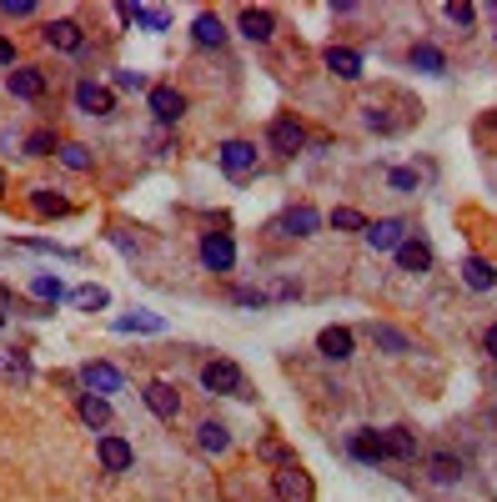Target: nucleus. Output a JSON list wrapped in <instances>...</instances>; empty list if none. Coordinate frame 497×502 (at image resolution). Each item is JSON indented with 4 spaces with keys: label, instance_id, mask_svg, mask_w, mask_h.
Segmentation results:
<instances>
[{
    "label": "nucleus",
    "instance_id": "16",
    "mask_svg": "<svg viewBox=\"0 0 497 502\" xmlns=\"http://www.w3.org/2000/svg\"><path fill=\"white\" fill-rule=\"evenodd\" d=\"M427 478H433L437 488H457V482H463V458H453V452H427Z\"/></svg>",
    "mask_w": 497,
    "mask_h": 502
},
{
    "label": "nucleus",
    "instance_id": "34",
    "mask_svg": "<svg viewBox=\"0 0 497 502\" xmlns=\"http://www.w3.org/2000/svg\"><path fill=\"white\" fill-rule=\"evenodd\" d=\"M55 151H61L55 131H31V136H25V156H55Z\"/></svg>",
    "mask_w": 497,
    "mask_h": 502
},
{
    "label": "nucleus",
    "instance_id": "19",
    "mask_svg": "<svg viewBox=\"0 0 497 502\" xmlns=\"http://www.w3.org/2000/svg\"><path fill=\"white\" fill-rule=\"evenodd\" d=\"M45 45H51V51H81V45H86V31H81L76 21H51L45 25Z\"/></svg>",
    "mask_w": 497,
    "mask_h": 502
},
{
    "label": "nucleus",
    "instance_id": "49",
    "mask_svg": "<svg viewBox=\"0 0 497 502\" xmlns=\"http://www.w3.org/2000/svg\"><path fill=\"white\" fill-rule=\"evenodd\" d=\"M0 327H5V317H0Z\"/></svg>",
    "mask_w": 497,
    "mask_h": 502
},
{
    "label": "nucleus",
    "instance_id": "5",
    "mask_svg": "<svg viewBox=\"0 0 497 502\" xmlns=\"http://www.w3.org/2000/svg\"><path fill=\"white\" fill-rule=\"evenodd\" d=\"M201 266L206 272H231L237 266V246H231L227 231H206L201 237Z\"/></svg>",
    "mask_w": 497,
    "mask_h": 502
},
{
    "label": "nucleus",
    "instance_id": "44",
    "mask_svg": "<svg viewBox=\"0 0 497 502\" xmlns=\"http://www.w3.org/2000/svg\"><path fill=\"white\" fill-rule=\"evenodd\" d=\"M482 347L492 352V362H497V327H487V337H482Z\"/></svg>",
    "mask_w": 497,
    "mask_h": 502
},
{
    "label": "nucleus",
    "instance_id": "38",
    "mask_svg": "<svg viewBox=\"0 0 497 502\" xmlns=\"http://www.w3.org/2000/svg\"><path fill=\"white\" fill-rule=\"evenodd\" d=\"M387 186H392V191H417V171L397 166V171H387Z\"/></svg>",
    "mask_w": 497,
    "mask_h": 502
},
{
    "label": "nucleus",
    "instance_id": "42",
    "mask_svg": "<svg viewBox=\"0 0 497 502\" xmlns=\"http://www.w3.org/2000/svg\"><path fill=\"white\" fill-rule=\"evenodd\" d=\"M0 11H5V15H31L35 0H0Z\"/></svg>",
    "mask_w": 497,
    "mask_h": 502
},
{
    "label": "nucleus",
    "instance_id": "10",
    "mask_svg": "<svg viewBox=\"0 0 497 502\" xmlns=\"http://www.w3.org/2000/svg\"><path fill=\"white\" fill-rule=\"evenodd\" d=\"M302 146H307V126L297 116H277V121H271V151L297 156Z\"/></svg>",
    "mask_w": 497,
    "mask_h": 502
},
{
    "label": "nucleus",
    "instance_id": "14",
    "mask_svg": "<svg viewBox=\"0 0 497 502\" xmlns=\"http://www.w3.org/2000/svg\"><path fill=\"white\" fill-rule=\"evenodd\" d=\"M346 448H352V458H357V462H367V468L387 462V437H382V432H372V427H362V432L352 437Z\"/></svg>",
    "mask_w": 497,
    "mask_h": 502
},
{
    "label": "nucleus",
    "instance_id": "11",
    "mask_svg": "<svg viewBox=\"0 0 497 502\" xmlns=\"http://www.w3.org/2000/svg\"><path fill=\"white\" fill-rule=\"evenodd\" d=\"M96 458H101V468L106 472H131V462H136V452H131V442L126 437H116V432H106L96 442Z\"/></svg>",
    "mask_w": 497,
    "mask_h": 502
},
{
    "label": "nucleus",
    "instance_id": "31",
    "mask_svg": "<svg viewBox=\"0 0 497 502\" xmlns=\"http://www.w3.org/2000/svg\"><path fill=\"white\" fill-rule=\"evenodd\" d=\"M31 296H35V302H45V306H55V302H61V296H65V286H61V276H31Z\"/></svg>",
    "mask_w": 497,
    "mask_h": 502
},
{
    "label": "nucleus",
    "instance_id": "6",
    "mask_svg": "<svg viewBox=\"0 0 497 502\" xmlns=\"http://www.w3.org/2000/svg\"><path fill=\"white\" fill-rule=\"evenodd\" d=\"M141 397H146V407H151V412L161 417V422H176V417H181V392H176V387L166 382V377H151Z\"/></svg>",
    "mask_w": 497,
    "mask_h": 502
},
{
    "label": "nucleus",
    "instance_id": "48",
    "mask_svg": "<svg viewBox=\"0 0 497 502\" xmlns=\"http://www.w3.org/2000/svg\"><path fill=\"white\" fill-rule=\"evenodd\" d=\"M492 422H497V407H492Z\"/></svg>",
    "mask_w": 497,
    "mask_h": 502
},
{
    "label": "nucleus",
    "instance_id": "20",
    "mask_svg": "<svg viewBox=\"0 0 497 502\" xmlns=\"http://www.w3.org/2000/svg\"><path fill=\"white\" fill-rule=\"evenodd\" d=\"M372 342H377L387 357H407V352H412V337H407V332H397L392 322H372Z\"/></svg>",
    "mask_w": 497,
    "mask_h": 502
},
{
    "label": "nucleus",
    "instance_id": "30",
    "mask_svg": "<svg viewBox=\"0 0 497 502\" xmlns=\"http://www.w3.org/2000/svg\"><path fill=\"white\" fill-rule=\"evenodd\" d=\"M31 207L41 211V217H65V211H71V201L55 197L51 186H35V191H31Z\"/></svg>",
    "mask_w": 497,
    "mask_h": 502
},
{
    "label": "nucleus",
    "instance_id": "50",
    "mask_svg": "<svg viewBox=\"0 0 497 502\" xmlns=\"http://www.w3.org/2000/svg\"><path fill=\"white\" fill-rule=\"evenodd\" d=\"M492 41H497V31H492Z\"/></svg>",
    "mask_w": 497,
    "mask_h": 502
},
{
    "label": "nucleus",
    "instance_id": "37",
    "mask_svg": "<svg viewBox=\"0 0 497 502\" xmlns=\"http://www.w3.org/2000/svg\"><path fill=\"white\" fill-rule=\"evenodd\" d=\"M0 372L15 377V382H31V357H25V352H11V357L0 362Z\"/></svg>",
    "mask_w": 497,
    "mask_h": 502
},
{
    "label": "nucleus",
    "instance_id": "26",
    "mask_svg": "<svg viewBox=\"0 0 497 502\" xmlns=\"http://www.w3.org/2000/svg\"><path fill=\"white\" fill-rule=\"evenodd\" d=\"M191 35H196V45H221V41H227V25H221V15L201 11V15H196V25H191Z\"/></svg>",
    "mask_w": 497,
    "mask_h": 502
},
{
    "label": "nucleus",
    "instance_id": "32",
    "mask_svg": "<svg viewBox=\"0 0 497 502\" xmlns=\"http://www.w3.org/2000/svg\"><path fill=\"white\" fill-rule=\"evenodd\" d=\"M443 15L457 25V31H473V21H477V5H467V0H447V5H443Z\"/></svg>",
    "mask_w": 497,
    "mask_h": 502
},
{
    "label": "nucleus",
    "instance_id": "43",
    "mask_svg": "<svg viewBox=\"0 0 497 502\" xmlns=\"http://www.w3.org/2000/svg\"><path fill=\"white\" fill-rule=\"evenodd\" d=\"M0 66H15V45L5 35H0Z\"/></svg>",
    "mask_w": 497,
    "mask_h": 502
},
{
    "label": "nucleus",
    "instance_id": "24",
    "mask_svg": "<svg viewBox=\"0 0 497 502\" xmlns=\"http://www.w3.org/2000/svg\"><path fill=\"white\" fill-rule=\"evenodd\" d=\"M317 347H322L326 362H346V357H352V332H346V327H326L322 337H317Z\"/></svg>",
    "mask_w": 497,
    "mask_h": 502
},
{
    "label": "nucleus",
    "instance_id": "3",
    "mask_svg": "<svg viewBox=\"0 0 497 502\" xmlns=\"http://www.w3.org/2000/svg\"><path fill=\"white\" fill-rule=\"evenodd\" d=\"M412 237V227L402 217H382V221H367V231H362V241H367L372 251H397L402 241Z\"/></svg>",
    "mask_w": 497,
    "mask_h": 502
},
{
    "label": "nucleus",
    "instance_id": "33",
    "mask_svg": "<svg viewBox=\"0 0 497 502\" xmlns=\"http://www.w3.org/2000/svg\"><path fill=\"white\" fill-rule=\"evenodd\" d=\"M71 302H76L81 312H101V306H111V292H106V286H81Z\"/></svg>",
    "mask_w": 497,
    "mask_h": 502
},
{
    "label": "nucleus",
    "instance_id": "41",
    "mask_svg": "<svg viewBox=\"0 0 497 502\" xmlns=\"http://www.w3.org/2000/svg\"><path fill=\"white\" fill-rule=\"evenodd\" d=\"M146 141H151V151H156V156H166V151H171V136H166V126H156V131L146 136Z\"/></svg>",
    "mask_w": 497,
    "mask_h": 502
},
{
    "label": "nucleus",
    "instance_id": "23",
    "mask_svg": "<svg viewBox=\"0 0 497 502\" xmlns=\"http://www.w3.org/2000/svg\"><path fill=\"white\" fill-rule=\"evenodd\" d=\"M5 86H11V96H21V101H35V96H41V91H45V76H41V71H35V66H15Z\"/></svg>",
    "mask_w": 497,
    "mask_h": 502
},
{
    "label": "nucleus",
    "instance_id": "40",
    "mask_svg": "<svg viewBox=\"0 0 497 502\" xmlns=\"http://www.w3.org/2000/svg\"><path fill=\"white\" fill-rule=\"evenodd\" d=\"M116 86L121 91H146V76H141V71H116Z\"/></svg>",
    "mask_w": 497,
    "mask_h": 502
},
{
    "label": "nucleus",
    "instance_id": "1",
    "mask_svg": "<svg viewBox=\"0 0 497 502\" xmlns=\"http://www.w3.org/2000/svg\"><path fill=\"white\" fill-rule=\"evenodd\" d=\"M201 387H206V392H221V397H251L247 372H241L231 357H211V362H206V367H201Z\"/></svg>",
    "mask_w": 497,
    "mask_h": 502
},
{
    "label": "nucleus",
    "instance_id": "21",
    "mask_svg": "<svg viewBox=\"0 0 497 502\" xmlns=\"http://www.w3.org/2000/svg\"><path fill=\"white\" fill-rule=\"evenodd\" d=\"M326 71L342 76V81H357L362 76V55L352 51V45H332V51H326Z\"/></svg>",
    "mask_w": 497,
    "mask_h": 502
},
{
    "label": "nucleus",
    "instance_id": "13",
    "mask_svg": "<svg viewBox=\"0 0 497 502\" xmlns=\"http://www.w3.org/2000/svg\"><path fill=\"white\" fill-rule=\"evenodd\" d=\"M76 106L86 111V116H111V111H116V96H111V86H101V81H76Z\"/></svg>",
    "mask_w": 497,
    "mask_h": 502
},
{
    "label": "nucleus",
    "instance_id": "28",
    "mask_svg": "<svg viewBox=\"0 0 497 502\" xmlns=\"http://www.w3.org/2000/svg\"><path fill=\"white\" fill-rule=\"evenodd\" d=\"M55 161L71 166V171H91V166H96V151H91V146H81V141H61Z\"/></svg>",
    "mask_w": 497,
    "mask_h": 502
},
{
    "label": "nucleus",
    "instance_id": "25",
    "mask_svg": "<svg viewBox=\"0 0 497 502\" xmlns=\"http://www.w3.org/2000/svg\"><path fill=\"white\" fill-rule=\"evenodd\" d=\"M463 282L473 286V292H492V286H497V272L482 262V256H467V262H463Z\"/></svg>",
    "mask_w": 497,
    "mask_h": 502
},
{
    "label": "nucleus",
    "instance_id": "18",
    "mask_svg": "<svg viewBox=\"0 0 497 502\" xmlns=\"http://www.w3.org/2000/svg\"><path fill=\"white\" fill-rule=\"evenodd\" d=\"M397 266H402V272H412V276H422L427 266H433V246H427V241H417V237H407L397 246Z\"/></svg>",
    "mask_w": 497,
    "mask_h": 502
},
{
    "label": "nucleus",
    "instance_id": "4",
    "mask_svg": "<svg viewBox=\"0 0 497 502\" xmlns=\"http://www.w3.org/2000/svg\"><path fill=\"white\" fill-rule=\"evenodd\" d=\"M146 106H151L156 126H176V121L186 116V96L176 86H151L146 91Z\"/></svg>",
    "mask_w": 497,
    "mask_h": 502
},
{
    "label": "nucleus",
    "instance_id": "2",
    "mask_svg": "<svg viewBox=\"0 0 497 502\" xmlns=\"http://www.w3.org/2000/svg\"><path fill=\"white\" fill-rule=\"evenodd\" d=\"M292 296H302V282L277 276V282H261V286H237L231 302H237V306H267V302H292Z\"/></svg>",
    "mask_w": 497,
    "mask_h": 502
},
{
    "label": "nucleus",
    "instance_id": "36",
    "mask_svg": "<svg viewBox=\"0 0 497 502\" xmlns=\"http://www.w3.org/2000/svg\"><path fill=\"white\" fill-rule=\"evenodd\" d=\"M332 227L336 231H367V217H362V211H352V207H336L332 211Z\"/></svg>",
    "mask_w": 497,
    "mask_h": 502
},
{
    "label": "nucleus",
    "instance_id": "8",
    "mask_svg": "<svg viewBox=\"0 0 497 502\" xmlns=\"http://www.w3.org/2000/svg\"><path fill=\"white\" fill-rule=\"evenodd\" d=\"M217 161H221V171L227 176H251L257 171V146L251 141H221V151H217Z\"/></svg>",
    "mask_w": 497,
    "mask_h": 502
},
{
    "label": "nucleus",
    "instance_id": "35",
    "mask_svg": "<svg viewBox=\"0 0 497 502\" xmlns=\"http://www.w3.org/2000/svg\"><path fill=\"white\" fill-rule=\"evenodd\" d=\"M116 332H161V317L136 312V317H116Z\"/></svg>",
    "mask_w": 497,
    "mask_h": 502
},
{
    "label": "nucleus",
    "instance_id": "15",
    "mask_svg": "<svg viewBox=\"0 0 497 502\" xmlns=\"http://www.w3.org/2000/svg\"><path fill=\"white\" fill-rule=\"evenodd\" d=\"M237 31L247 35V41L267 45L271 35H277V15H271V11H257V5H247V11H241V21H237Z\"/></svg>",
    "mask_w": 497,
    "mask_h": 502
},
{
    "label": "nucleus",
    "instance_id": "12",
    "mask_svg": "<svg viewBox=\"0 0 497 502\" xmlns=\"http://www.w3.org/2000/svg\"><path fill=\"white\" fill-rule=\"evenodd\" d=\"M81 382H86V392L106 397V392H121V387H126V377H121L111 362H86V367H81Z\"/></svg>",
    "mask_w": 497,
    "mask_h": 502
},
{
    "label": "nucleus",
    "instance_id": "7",
    "mask_svg": "<svg viewBox=\"0 0 497 502\" xmlns=\"http://www.w3.org/2000/svg\"><path fill=\"white\" fill-rule=\"evenodd\" d=\"M271 488H277L281 502H307V497H312V478H307L297 462H287V468L271 472Z\"/></svg>",
    "mask_w": 497,
    "mask_h": 502
},
{
    "label": "nucleus",
    "instance_id": "9",
    "mask_svg": "<svg viewBox=\"0 0 497 502\" xmlns=\"http://www.w3.org/2000/svg\"><path fill=\"white\" fill-rule=\"evenodd\" d=\"M317 227H322V211L317 207H292V211H281L277 217V231L281 237H297V241L317 237Z\"/></svg>",
    "mask_w": 497,
    "mask_h": 502
},
{
    "label": "nucleus",
    "instance_id": "27",
    "mask_svg": "<svg viewBox=\"0 0 497 502\" xmlns=\"http://www.w3.org/2000/svg\"><path fill=\"white\" fill-rule=\"evenodd\" d=\"M382 437H387V458H397V462H412V458H417V437H412L407 427H387Z\"/></svg>",
    "mask_w": 497,
    "mask_h": 502
},
{
    "label": "nucleus",
    "instance_id": "39",
    "mask_svg": "<svg viewBox=\"0 0 497 502\" xmlns=\"http://www.w3.org/2000/svg\"><path fill=\"white\" fill-rule=\"evenodd\" d=\"M136 21L146 25V31H166V11H146V5H136Z\"/></svg>",
    "mask_w": 497,
    "mask_h": 502
},
{
    "label": "nucleus",
    "instance_id": "47",
    "mask_svg": "<svg viewBox=\"0 0 497 502\" xmlns=\"http://www.w3.org/2000/svg\"><path fill=\"white\" fill-rule=\"evenodd\" d=\"M0 197H5V171H0Z\"/></svg>",
    "mask_w": 497,
    "mask_h": 502
},
{
    "label": "nucleus",
    "instance_id": "45",
    "mask_svg": "<svg viewBox=\"0 0 497 502\" xmlns=\"http://www.w3.org/2000/svg\"><path fill=\"white\" fill-rule=\"evenodd\" d=\"M5 306H11V286L0 282V317H5Z\"/></svg>",
    "mask_w": 497,
    "mask_h": 502
},
{
    "label": "nucleus",
    "instance_id": "17",
    "mask_svg": "<svg viewBox=\"0 0 497 502\" xmlns=\"http://www.w3.org/2000/svg\"><path fill=\"white\" fill-rule=\"evenodd\" d=\"M196 448L211 452V458H221V452L231 448V427H227V422H217V417H206V422L196 427Z\"/></svg>",
    "mask_w": 497,
    "mask_h": 502
},
{
    "label": "nucleus",
    "instance_id": "22",
    "mask_svg": "<svg viewBox=\"0 0 497 502\" xmlns=\"http://www.w3.org/2000/svg\"><path fill=\"white\" fill-rule=\"evenodd\" d=\"M76 412H81V422H86L91 432H101V427H111V402H106V397H96V392H81Z\"/></svg>",
    "mask_w": 497,
    "mask_h": 502
},
{
    "label": "nucleus",
    "instance_id": "46",
    "mask_svg": "<svg viewBox=\"0 0 497 502\" xmlns=\"http://www.w3.org/2000/svg\"><path fill=\"white\" fill-rule=\"evenodd\" d=\"M482 11H487V15H492V21H497V0H492V5H482Z\"/></svg>",
    "mask_w": 497,
    "mask_h": 502
},
{
    "label": "nucleus",
    "instance_id": "29",
    "mask_svg": "<svg viewBox=\"0 0 497 502\" xmlns=\"http://www.w3.org/2000/svg\"><path fill=\"white\" fill-rule=\"evenodd\" d=\"M417 71H427V76H443L447 71V55L437 51V45H412V55H407Z\"/></svg>",
    "mask_w": 497,
    "mask_h": 502
}]
</instances>
